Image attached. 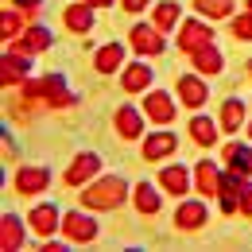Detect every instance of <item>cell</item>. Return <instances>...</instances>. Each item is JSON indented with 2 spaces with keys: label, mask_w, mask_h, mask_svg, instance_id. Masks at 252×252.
I'll return each mask as SVG.
<instances>
[{
  "label": "cell",
  "mask_w": 252,
  "mask_h": 252,
  "mask_svg": "<svg viewBox=\"0 0 252 252\" xmlns=\"http://www.w3.org/2000/svg\"><path fill=\"white\" fill-rule=\"evenodd\" d=\"M175 225L179 229H202L206 225V206L202 202H183L179 214H175Z\"/></svg>",
  "instance_id": "9a60e30c"
},
{
  "label": "cell",
  "mask_w": 252,
  "mask_h": 252,
  "mask_svg": "<svg viewBox=\"0 0 252 252\" xmlns=\"http://www.w3.org/2000/svg\"><path fill=\"white\" fill-rule=\"evenodd\" d=\"M121 82H125L128 94H140V90H148V86H152V70L136 63V66H128V70H125V78H121Z\"/></svg>",
  "instance_id": "7402d4cb"
},
{
  "label": "cell",
  "mask_w": 252,
  "mask_h": 252,
  "mask_svg": "<svg viewBox=\"0 0 252 252\" xmlns=\"http://www.w3.org/2000/svg\"><path fill=\"white\" fill-rule=\"evenodd\" d=\"M121 59H125V47H121V43H109V47H101L94 55V66L101 74H113V70L121 66Z\"/></svg>",
  "instance_id": "d6986e66"
},
{
  "label": "cell",
  "mask_w": 252,
  "mask_h": 252,
  "mask_svg": "<svg viewBox=\"0 0 252 252\" xmlns=\"http://www.w3.org/2000/svg\"><path fill=\"white\" fill-rule=\"evenodd\" d=\"M140 132H144L140 113H136L132 105H121V109H117V136H121V140H136Z\"/></svg>",
  "instance_id": "8fae6325"
},
{
  "label": "cell",
  "mask_w": 252,
  "mask_h": 252,
  "mask_svg": "<svg viewBox=\"0 0 252 252\" xmlns=\"http://www.w3.org/2000/svg\"><path fill=\"white\" fill-rule=\"evenodd\" d=\"M249 70H252V63H249Z\"/></svg>",
  "instance_id": "d590c367"
},
{
  "label": "cell",
  "mask_w": 252,
  "mask_h": 252,
  "mask_svg": "<svg viewBox=\"0 0 252 252\" xmlns=\"http://www.w3.org/2000/svg\"><path fill=\"white\" fill-rule=\"evenodd\" d=\"M194 187H198V194H218V187H221V171L210 163V159H202L198 167H194Z\"/></svg>",
  "instance_id": "ba28073f"
},
{
  "label": "cell",
  "mask_w": 252,
  "mask_h": 252,
  "mask_svg": "<svg viewBox=\"0 0 252 252\" xmlns=\"http://www.w3.org/2000/svg\"><path fill=\"white\" fill-rule=\"evenodd\" d=\"M148 117L156 121V125H171V117H175V101L167 94H148Z\"/></svg>",
  "instance_id": "e0dca14e"
},
{
  "label": "cell",
  "mask_w": 252,
  "mask_h": 252,
  "mask_svg": "<svg viewBox=\"0 0 252 252\" xmlns=\"http://www.w3.org/2000/svg\"><path fill=\"white\" fill-rule=\"evenodd\" d=\"M86 4H90V8H105L109 0H86Z\"/></svg>",
  "instance_id": "1f68e13d"
},
{
  "label": "cell",
  "mask_w": 252,
  "mask_h": 252,
  "mask_svg": "<svg viewBox=\"0 0 252 252\" xmlns=\"http://www.w3.org/2000/svg\"><path fill=\"white\" fill-rule=\"evenodd\" d=\"M128 12H140V8H148V0H121Z\"/></svg>",
  "instance_id": "4dcf8cb0"
},
{
  "label": "cell",
  "mask_w": 252,
  "mask_h": 252,
  "mask_svg": "<svg viewBox=\"0 0 252 252\" xmlns=\"http://www.w3.org/2000/svg\"><path fill=\"white\" fill-rule=\"evenodd\" d=\"M233 35H237V39H252V12L233 20Z\"/></svg>",
  "instance_id": "f1b7e54d"
},
{
  "label": "cell",
  "mask_w": 252,
  "mask_h": 252,
  "mask_svg": "<svg viewBox=\"0 0 252 252\" xmlns=\"http://www.w3.org/2000/svg\"><path fill=\"white\" fill-rule=\"evenodd\" d=\"M210 39H214V32H210L202 20H187L183 32H179V47H183L187 55H194L198 47H210Z\"/></svg>",
  "instance_id": "277c9868"
},
{
  "label": "cell",
  "mask_w": 252,
  "mask_h": 252,
  "mask_svg": "<svg viewBox=\"0 0 252 252\" xmlns=\"http://www.w3.org/2000/svg\"><path fill=\"white\" fill-rule=\"evenodd\" d=\"M24 245V229H20V221L16 218H4L0 221V249L4 252H16Z\"/></svg>",
  "instance_id": "ffe728a7"
},
{
  "label": "cell",
  "mask_w": 252,
  "mask_h": 252,
  "mask_svg": "<svg viewBox=\"0 0 252 252\" xmlns=\"http://www.w3.org/2000/svg\"><path fill=\"white\" fill-rule=\"evenodd\" d=\"M159 206H163V202H159L156 187H152V183H140V187H136V210L152 218V214H159Z\"/></svg>",
  "instance_id": "603a6c76"
},
{
  "label": "cell",
  "mask_w": 252,
  "mask_h": 252,
  "mask_svg": "<svg viewBox=\"0 0 252 252\" xmlns=\"http://www.w3.org/2000/svg\"><path fill=\"white\" fill-rule=\"evenodd\" d=\"M194 8L202 16H214V20H225L233 12V0H194Z\"/></svg>",
  "instance_id": "4316f807"
},
{
  "label": "cell",
  "mask_w": 252,
  "mask_h": 252,
  "mask_svg": "<svg viewBox=\"0 0 252 252\" xmlns=\"http://www.w3.org/2000/svg\"><path fill=\"white\" fill-rule=\"evenodd\" d=\"M190 136H194V144H202V148H214V140H218V125H214V121H206V117H194Z\"/></svg>",
  "instance_id": "cb8c5ba5"
},
{
  "label": "cell",
  "mask_w": 252,
  "mask_h": 252,
  "mask_svg": "<svg viewBox=\"0 0 252 252\" xmlns=\"http://www.w3.org/2000/svg\"><path fill=\"white\" fill-rule=\"evenodd\" d=\"M16 4H20V8H35L39 0H16Z\"/></svg>",
  "instance_id": "d6a6232c"
},
{
  "label": "cell",
  "mask_w": 252,
  "mask_h": 252,
  "mask_svg": "<svg viewBox=\"0 0 252 252\" xmlns=\"http://www.w3.org/2000/svg\"><path fill=\"white\" fill-rule=\"evenodd\" d=\"M249 136H252V125H249Z\"/></svg>",
  "instance_id": "e575fe53"
},
{
  "label": "cell",
  "mask_w": 252,
  "mask_h": 252,
  "mask_svg": "<svg viewBox=\"0 0 252 252\" xmlns=\"http://www.w3.org/2000/svg\"><path fill=\"white\" fill-rule=\"evenodd\" d=\"M63 233L70 241H94L97 237V221L86 218V214H66L63 218Z\"/></svg>",
  "instance_id": "52a82bcc"
},
{
  "label": "cell",
  "mask_w": 252,
  "mask_h": 252,
  "mask_svg": "<svg viewBox=\"0 0 252 252\" xmlns=\"http://www.w3.org/2000/svg\"><path fill=\"white\" fill-rule=\"evenodd\" d=\"M179 97H183V105H190V109H202L206 97H210V90H206L194 74H187V78H179Z\"/></svg>",
  "instance_id": "30bf717a"
},
{
  "label": "cell",
  "mask_w": 252,
  "mask_h": 252,
  "mask_svg": "<svg viewBox=\"0 0 252 252\" xmlns=\"http://www.w3.org/2000/svg\"><path fill=\"white\" fill-rule=\"evenodd\" d=\"M175 20H179V4H175V0H163L156 12H152V24H156L159 32H171Z\"/></svg>",
  "instance_id": "d4e9b609"
},
{
  "label": "cell",
  "mask_w": 252,
  "mask_h": 252,
  "mask_svg": "<svg viewBox=\"0 0 252 252\" xmlns=\"http://www.w3.org/2000/svg\"><path fill=\"white\" fill-rule=\"evenodd\" d=\"M241 125H245V105L241 101H225L221 105V128L225 132H237Z\"/></svg>",
  "instance_id": "484cf974"
},
{
  "label": "cell",
  "mask_w": 252,
  "mask_h": 252,
  "mask_svg": "<svg viewBox=\"0 0 252 252\" xmlns=\"http://www.w3.org/2000/svg\"><path fill=\"white\" fill-rule=\"evenodd\" d=\"M190 59H194V70H198V74H221V55L214 47H198Z\"/></svg>",
  "instance_id": "44dd1931"
},
{
  "label": "cell",
  "mask_w": 252,
  "mask_h": 252,
  "mask_svg": "<svg viewBox=\"0 0 252 252\" xmlns=\"http://www.w3.org/2000/svg\"><path fill=\"white\" fill-rule=\"evenodd\" d=\"M97 171H101V159L90 156V152H82V156L66 167V187H82V183H90Z\"/></svg>",
  "instance_id": "3957f363"
},
{
  "label": "cell",
  "mask_w": 252,
  "mask_h": 252,
  "mask_svg": "<svg viewBox=\"0 0 252 252\" xmlns=\"http://www.w3.org/2000/svg\"><path fill=\"white\" fill-rule=\"evenodd\" d=\"M0 78H4V86H24L28 82V55H4L0 59Z\"/></svg>",
  "instance_id": "8992f818"
},
{
  "label": "cell",
  "mask_w": 252,
  "mask_h": 252,
  "mask_svg": "<svg viewBox=\"0 0 252 252\" xmlns=\"http://www.w3.org/2000/svg\"><path fill=\"white\" fill-rule=\"evenodd\" d=\"M47 47H51V32H47V28H39V24H32L28 32L12 43V51H16V55H35V51H47Z\"/></svg>",
  "instance_id": "5b68a950"
},
{
  "label": "cell",
  "mask_w": 252,
  "mask_h": 252,
  "mask_svg": "<svg viewBox=\"0 0 252 252\" xmlns=\"http://www.w3.org/2000/svg\"><path fill=\"white\" fill-rule=\"evenodd\" d=\"M28 218H32V229L39 233V237H51V233H55V229L63 225V221H59V210H55V206H35Z\"/></svg>",
  "instance_id": "7c38bea8"
},
{
  "label": "cell",
  "mask_w": 252,
  "mask_h": 252,
  "mask_svg": "<svg viewBox=\"0 0 252 252\" xmlns=\"http://www.w3.org/2000/svg\"><path fill=\"white\" fill-rule=\"evenodd\" d=\"M241 214H245V218H252V187L241 190Z\"/></svg>",
  "instance_id": "f546056e"
},
{
  "label": "cell",
  "mask_w": 252,
  "mask_h": 252,
  "mask_svg": "<svg viewBox=\"0 0 252 252\" xmlns=\"http://www.w3.org/2000/svg\"><path fill=\"white\" fill-rule=\"evenodd\" d=\"M47 183H51V175L43 167H24L16 175V190L20 194H39V190H47Z\"/></svg>",
  "instance_id": "9c48e42d"
},
{
  "label": "cell",
  "mask_w": 252,
  "mask_h": 252,
  "mask_svg": "<svg viewBox=\"0 0 252 252\" xmlns=\"http://www.w3.org/2000/svg\"><path fill=\"white\" fill-rule=\"evenodd\" d=\"M159 187L167 190V194H187V190H190V175H187V167H167V171L159 175Z\"/></svg>",
  "instance_id": "ac0fdd59"
},
{
  "label": "cell",
  "mask_w": 252,
  "mask_h": 252,
  "mask_svg": "<svg viewBox=\"0 0 252 252\" xmlns=\"http://www.w3.org/2000/svg\"><path fill=\"white\" fill-rule=\"evenodd\" d=\"M249 12H252V0H249Z\"/></svg>",
  "instance_id": "836d02e7"
},
{
  "label": "cell",
  "mask_w": 252,
  "mask_h": 252,
  "mask_svg": "<svg viewBox=\"0 0 252 252\" xmlns=\"http://www.w3.org/2000/svg\"><path fill=\"white\" fill-rule=\"evenodd\" d=\"M63 20H66V28L78 32V35H86L90 28H94V12H90V4H70V8L63 12Z\"/></svg>",
  "instance_id": "5bb4252c"
},
{
  "label": "cell",
  "mask_w": 252,
  "mask_h": 252,
  "mask_svg": "<svg viewBox=\"0 0 252 252\" xmlns=\"http://www.w3.org/2000/svg\"><path fill=\"white\" fill-rule=\"evenodd\" d=\"M125 179H101V183H94V187L82 190V202L90 206V210H117L121 202H125Z\"/></svg>",
  "instance_id": "6da1fadb"
},
{
  "label": "cell",
  "mask_w": 252,
  "mask_h": 252,
  "mask_svg": "<svg viewBox=\"0 0 252 252\" xmlns=\"http://www.w3.org/2000/svg\"><path fill=\"white\" fill-rule=\"evenodd\" d=\"M225 167L249 179V175H252V148H245V144H229V148H225Z\"/></svg>",
  "instance_id": "4fadbf2b"
},
{
  "label": "cell",
  "mask_w": 252,
  "mask_h": 252,
  "mask_svg": "<svg viewBox=\"0 0 252 252\" xmlns=\"http://www.w3.org/2000/svg\"><path fill=\"white\" fill-rule=\"evenodd\" d=\"M163 32H159L156 24H136L132 28V51H140V55H163Z\"/></svg>",
  "instance_id": "7a4b0ae2"
},
{
  "label": "cell",
  "mask_w": 252,
  "mask_h": 252,
  "mask_svg": "<svg viewBox=\"0 0 252 252\" xmlns=\"http://www.w3.org/2000/svg\"><path fill=\"white\" fill-rule=\"evenodd\" d=\"M0 35L4 39H20V16L16 12H4L0 16Z\"/></svg>",
  "instance_id": "83f0119b"
},
{
  "label": "cell",
  "mask_w": 252,
  "mask_h": 252,
  "mask_svg": "<svg viewBox=\"0 0 252 252\" xmlns=\"http://www.w3.org/2000/svg\"><path fill=\"white\" fill-rule=\"evenodd\" d=\"M175 144H179V140H175L171 132H156V136H148V140H144V159L171 156V152H175Z\"/></svg>",
  "instance_id": "2e32d148"
}]
</instances>
